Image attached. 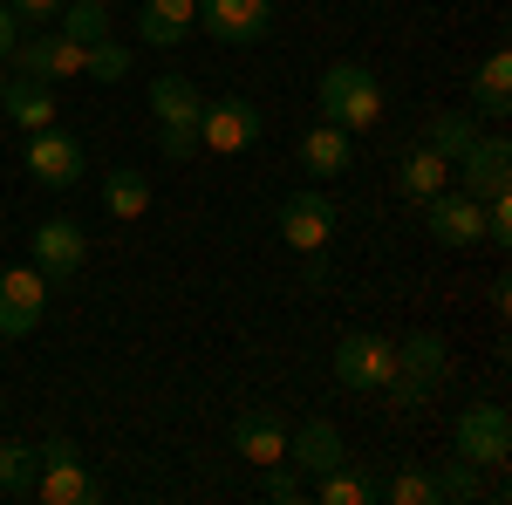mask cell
Masks as SVG:
<instances>
[{
  "mask_svg": "<svg viewBox=\"0 0 512 505\" xmlns=\"http://www.w3.org/2000/svg\"><path fill=\"white\" fill-rule=\"evenodd\" d=\"M35 471H41L35 444H0V492L7 499H35Z\"/></svg>",
  "mask_w": 512,
  "mask_h": 505,
  "instance_id": "26",
  "label": "cell"
},
{
  "mask_svg": "<svg viewBox=\"0 0 512 505\" xmlns=\"http://www.w3.org/2000/svg\"><path fill=\"white\" fill-rule=\"evenodd\" d=\"M103 7H110V0H103Z\"/></svg>",
  "mask_w": 512,
  "mask_h": 505,
  "instance_id": "36",
  "label": "cell"
},
{
  "mask_svg": "<svg viewBox=\"0 0 512 505\" xmlns=\"http://www.w3.org/2000/svg\"><path fill=\"white\" fill-rule=\"evenodd\" d=\"M233 451L260 471L280 465V458H287V424H280L274 410H239L233 417Z\"/></svg>",
  "mask_w": 512,
  "mask_h": 505,
  "instance_id": "16",
  "label": "cell"
},
{
  "mask_svg": "<svg viewBox=\"0 0 512 505\" xmlns=\"http://www.w3.org/2000/svg\"><path fill=\"white\" fill-rule=\"evenodd\" d=\"M396 178H403V198H437L444 185H451V157L431 151V144H417V151H403V164H396Z\"/></svg>",
  "mask_w": 512,
  "mask_h": 505,
  "instance_id": "21",
  "label": "cell"
},
{
  "mask_svg": "<svg viewBox=\"0 0 512 505\" xmlns=\"http://www.w3.org/2000/svg\"><path fill=\"white\" fill-rule=\"evenodd\" d=\"M0 96H7V62H0Z\"/></svg>",
  "mask_w": 512,
  "mask_h": 505,
  "instance_id": "35",
  "label": "cell"
},
{
  "mask_svg": "<svg viewBox=\"0 0 512 505\" xmlns=\"http://www.w3.org/2000/svg\"><path fill=\"white\" fill-rule=\"evenodd\" d=\"M21 164H28V178H35L41 192H76L82 171H89V157H82V144L69 137V130H28V144H21Z\"/></svg>",
  "mask_w": 512,
  "mask_h": 505,
  "instance_id": "4",
  "label": "cell"
},
{
  "mask_svg": "<svg viewBox=\"0 0 512 505\" xmlns=\"http://www.w3.org/2000/svg\"><path fill=\"white\" fill-rule=\"evenodd\" d=\"M192 28H198V0H144V14H137L144 48H178Z\"/></svg>",
  "mask_w": 512,
  "mask_h": 505,
  "instance_id": "18",
  "label": "cell"
},
{
  "mask_svg": "<svg viewBox=\"0 0 512 505\" xmlns=\"http://www.w3.org/2000/svg\"><path fill=\"white\" fill-rule=\"evenodd\" d=\"M35 458H41V471H35V499L41 505H89L96 499V478H89V465H82V451L69 444V437H48Z\"/></svg>",
  "mask_w": 512,
  "mask_h": 505,
  "instance_id": "5",
  "label": "cell"
},
{
  "mask_svg": "<svg viewBox=\"0 0 512 505\" xmlns=\"http://www.w3.org/2000/svg\"><path fill=\"white\" fill-rule=\"evenodd\" d=\"M198 110H205V96H198L192 76H158L151 82V117H158L164 157H192L198 151Z\"/></svg>",
  "mask_w": 512,
  "mask_h": 505,
  "instance_id": "3",
  "label": "cell"
},
{
  "mask_svg": "<svg viewBox=\"0 0 512 505\" xmlns=\"http://www.w3.org/2000/svg\"><path fill=\"white\" fill-rule=\"evenodd\" d=\"M48 308V280L35 267H7L0 273V335L14 342V335H28Z\"/></svg>",
  "mask_w": 512,
  "mask_h": 505,
  "instance_id": "13",
  "label": "cell"
},
{
  "mask_svg": "<svg viewBox=\"0 0 512 505\" xmlns=\"http://www.w3.org/2000/svg\"><path fill=\"white\" fill-rule=\"evenodd\" d=\"M301 164H308V178H342L355 164V151H349V130H335V123H315L308 137H301Z\"/></svg>",
  "mask_w": 512,
  "mask_h": 505,
  "instance_id": "20",
  "label": "cell"
},
{
  "mask_svg": "<svg viewBox=\"0 0 512 505\" xmlns=\"http://www.w3.org/2000/svg\"><path fill=\"white\" fill-rule=\"evenodd\" d=\"M315 103H321V123H335V130H376L383 123V82L362 62H335V69H321Z\"/></svg>",
  "mask_w": 512,
  "mask_h": 505,
  "instance_id": "1",
  "label": "cell"
},
{
  "mask_svg": "<svg viewBox=\"0 0 512 505\" xmlns=\"http://www.w3.org/2000/svg\"><path fill=\"white\" fill-rule=\"evenodd\" d=\"M48 28L69 35V41H103V35H110V7H103V0H62Z\"/></svg>",
  "mask_w": 512,
  "mask_h": 505,
  "instance_id": "23",
  "label": "cell"
},
{
  "mask_svg": "<svg viewBox=\"0 0 512 505\" xmlns=\"http://www.w3.org/2000/svg\"><path fill=\"white\" fill-rule=\"evenodd\" d=\"M89 69V41H69L48 28V82H76Z\"/></svg>",
  "mask_w": 512,
  "mask_h": 505,
  "instance_id": "28",
  "label": "cell"
},
{
  "mask_svg": "<svg viewBox=\"0 0 512 505\" xmlns=\"http://www.w3.org/2000/svg\"><path fill=\"white\" fill-rule=\"evenodd\" d=\"M472 110L485 123H506L512 117V48H492L472 76Z\"/></svg>",
  "mask_w": 512,
  "mask_h": 505,
  "instance_id": "17",
  "label": "cell"
},
{
  "mask_svg": "<svg viewBox=\"0 0 512 505\" xmlns=\"http://www.w3.org/2000/svg\"><path fill=\"white\" fill-rule=\"evenodd\" d=\"M444 376H451V349H444V335H410V342H396V376H390V410H417L431 389H444Z\"/></svg>",
  "mask_w": 512,
  "mask_h": 505,
  "instance_id": "2",
  "label": "cell"
},
{
  "mask_svg": "<svg viewBox=\"0 0 512 505\" xmlns=\"http://www.w3.org/2000/svg\"><path fill=\"white\" fill-rule=\"evenodd\" d=\"M349 458V444H342V430L328 424V417H308L301 430H287V465L301 471V478H321V471H335Z\"/></svg>",
  "mask_w": 512,
  "mask_h": 505,
  "instance_id": "15",
  "label": "cell"
},
{
  "mask_svg": "<svg viewBox=\"0 0 512 505\" xmlns=\"http://www.w3.org/2000/svg\"><path fill=\"white\" fill-rule=\"evenodd\" d=\"M82 76L89 82H123L130 76V48H123V41H89V69H82Z\"/></svg>",
  "mask_w": 512,
  "mask_h": 505,
  "instance_id": "29",
  "label": "cell"
},
{
  "mask_svg": "<svg viewBox=\"0 0 512 505\" xmlns=\"http://www.w3.org/2000/svg\"><path fill=\"white\" fill-rule=\"evenodd\" d=\"M485 485H478V465L472 458H444V465L431 471V499L437 505H465V499H478Z\"/></svg>",
  "mask_w": 512,
  "mask_h": 505,
  "instance_id": "25",
  "label": "cell"
},
{
  "mask_svg": "<svg viewBox=\"0 0 512 505\" xmlns=\"http://www.w3.org/2000/svg\"><path fill=\"white\" fill-rule=\"evenodd\" d=\"M458 192H472V198H499V192H512V144L492 130V137H478L472 151L458 157Z\"/></svg>",
  "mask_w": 512,
  "mask_h": 505,
  "instance_id": "14",
  "label": "cell"
},
{
  "mask_svg": "<svg viewBox=\"0 0 512 505\" xmlns=\"http://www.w3.org/2000/svg\"><path fill=\"white\" fill-rule=\"evenodd\" d=\"M82 260H89V233H82L76 219H41L35 226V273L41 280H69V273H82Z\"/></svg>",
  "mask_w": 512,
  "mask_h": 505,
  "instance_id": "12",
  "label": "cell"
},
{
  "mask_svg": "<svg viewBox=\"0 0 512 505\" xmlns=\"http://www.w3.org/2000/svg\"><path fill=\"white\" fill-rule=\"evenodd\" d=\"M198 28L226 48H253L274 28V0H198Z\"/></svg>",
  "mask_w": 512,
  "mask_h": 505,
  "instance_id": "7",
  "label": "cell"
},
{
  "mask_svg": "<svg viewBox=\"0 0 512 505\" xmlns=\"http://www.w3.org/2000/svg\"><path fill=\"white\" fill-rule=\"evenodd\" d=\"M458 458H472L478 471L485 465H506L512 458V417L506 403H472V410H458Z\"/></svg>",
  "mask_w": 512,
  "mask_h": 505,
  "instance_id": "6",
  "label": "cell"
},
{
  "mask_svg": "<svg viewBox=\"0 0 512 505\" xmlns=\"http://www.w3.org/2000/svg\"><path fill=\"white\" fill-rule=\"evenodd\" d=\"M14 35H21V14L0 0V62H7V48H14Z\"/></svg>",
  "mask_w": 512,
  "mask_h": 505,
  "instance_id": "34",
  "label": "cell"
},
{
  "mask_svg": "<svg viewBox=\"0 0 512 505\" xmlns=\"http://www.w3.org/2000/svg\"><path fill=\"white\" fill-rule=\"evenodd\" d=\"M383 499H390V505H437L431 499V471H417V465L396 471L390 485H383Z\"/></svg>",
  "mask_w": 512,
  "mask_h": 505,
  "instance_id": "30",
  "label": "cell"
},
{
  "mask_svg": "<svg viewBox=\"0 0 512 505\" xmlns=\"http://www.w3.org/2000/svg\"><path fill=\"white\" fill-rule=\"evenodd\" d=\"M14 14H21V28H41V21H55V7L62 0H7Z\"/></svg>",
  "mask_w": 512,
  "mask_h": 505,
  "instance_id": "33",
  "label": "cell"
},
{
  "mask_svg": "<svg viewBox=\"0 0 512 505\" xmlns=\"http://www.w3.org/2000/svg\"><path fill=\"white\" fill-rule=\"evenodd\" d=\"M424 144H431V151H444L451 164H458V157H465V151L478 144V130H472V117H465V110H444V117H431Z\"/></svg>",
  "mask_w": 512,
  "mask_h": 505,
  "instance_id": "27",
  "label": "cell"
},
{
  "mask_svg": "<svg viewBox=\"0 0 512 505\" xmlns=\"http://www.w3.org/2000/svg\"><path fill=\"white\" fill-rule=\"evenodd\" d=\"M485 239H492V246H512V198L506 192L485 198Z\"/></svg>",
  "mask_w": 512,
  "mask_h": 505,
  "instance_id": "32",
  "label": "cell"
},
{
  "mask_svg": "<svg viewBox=\"0 0 512 505\" xmlns=\"http://www.w3.org/2000/svg\"><path fill=\"white\" fill-rule=\"evenodd\" d=\"M103 205H110V219H144V212H151L144 171H110V178H103Z\"/></svg>",
  "mask_w": 512,
  "mask_h": 505,
  "instance_id": "24",
  "label": "cell"
},
{
  "mask_svg": "<svg viewBox=\"0 0 512 505\" xmlns=\"http://www.w3.org/2000/svg\"><path fill=\"white\" fill-rule=\"evenodd\" d=\"M267 499H274V505H301V499H308V478L280 458V465H267Z\"/></svg>",
  "mask_w": 512,
  "mask_h": 505,
  "instance_id": "31",
  "label": "cell"
},
{
  "mask_svg": "<svg viewBox=\"0 0 512 505\" xmlns=\"http://www.w3.org/2000/svg\"><path fill=\"white\" fill-rule=\"evenodd\" d=\"M315 499H321V505H369V499H383V485L342 458L335 471H321V478H315Z\"/></svg>",
  "mask_w": 512,
  "mask_h": 505,
  "instance_id": "22",
  "label": "cell"
},
{
  "mask_svg": "<svg viewBox=\"0 0 512 505\" xmlns=\"http://www.w3.org/2000/svg\"><path fill=\"white\" fill-rule=\"evenodd\" d=\"M280 239H287L294 253H321V246L335 239V198L328 192H294L280 205Z\"/></svg>",
  "mask_w": 512,
  "mask_h": 505,
  "instance_id": "11",
  "label": "cell"
},
{
  "mask_svg": "<svg viewBox=\"0 0 512 505\" xmlns=\"http://www.w3.org/2000/svg\"><path fill=\"white\" fill-rule=\"evenodd\" d=\"M424 226H431L437 246H478L485 239V198L437 192V198H424Z\"/></svg>",
  "mask_w": 512,
  "mask_h": 505,
  "instance_id": "10",
  "label": "cell"
},
{
  "mask_svg": "<svg viewBox=\"0 0 512 505\" xmlns=\"http://www.w3.org/2000/svg\"><path fill=\"white\" fill-rule=\"evenodd\" d=\"M396 376V342H383V335H349L342 349H335V383L342 389H390Z\"/></svg>",
  "mask_w": 512,
  "mask_h": 505,
  "instance_id": "9",
  "label": "cell"
},
{
  "mask_svg": "<svg viewBox=\"0 0 512 505\" xmlns=\"http://www.w3.org/2000/svg\"><path fill=\"white\" fill-rule=\"evenodd\" d=\"M0 110H7L14 130H48V123H55V89H48V82H28V76H7Z\"/></svg>",
  "mask_w": 512,
  "mask_h": 505,
  "instance_id": "19",
  "label": "cell"
},
{
  "mask_svg": "<svg viewBox=\"0 0 512 505\" xmlns=\"http://www.w3.org/2000/svg\"><path fill=\"white\" fill-rule=\"evenodd\" d=\"M260 137V110L246 96H219L198 110V151H219V157H239L246 144Z\"/></svg>",
  "mask_w": 512,
  "mask_h": 505,
  "instance_id": "8",
  "label": "cell"
}]
</instances>
